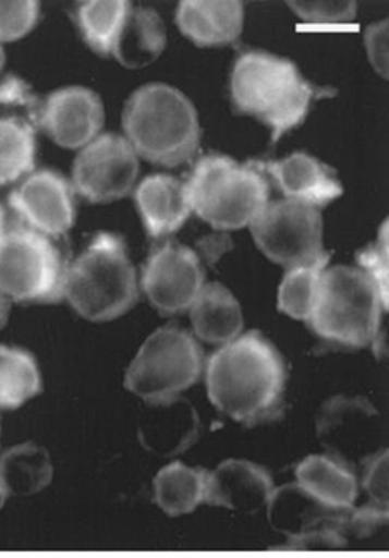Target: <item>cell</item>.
<instances>
[{"label":"cell","mask_w":389,"mask_h":558,"mask_svg":"<svg viewBox=\"0 0 389 558\" xmlns=\"http://www.w3.org/2000/svg\"><path fill=\"white\" fill-rule=\"evenodd\" d=\"M287 378L280 352L258 331L221 345L205 364L206 393L212 407L248 427L280 411Z\"/></svg>","instance_id":"6da1fadb"},{"label":"cell","mask_w":389,"mask_h":558,"mask_svg":"<svg viewBox=\"0 0 389 558\" xmlns=\"http://www.w3.org/2000/svg\"><path fill=\"white\" fill-rule=\"evenodd\" d=\"M229 90L234 109L267 125L273 143L304 122L313 102L333 96L304 80L293 61L267 51H245L235 60Z\"/></svg>","instance_id":"7a4b0ae2"},{"label":"cell","mask_w":389,"mask_h":558,"mask_svg":"<svg viewBox=\"0 0 389 558\" xmlns=\"http://www.w3.org/2000/svg\"><path fill=\"white\" fill-rule=\"evenodd\" d=\"M123 130L137 158L163 168L192 161L202 138L192 100L167 84H146L131 94L123 110Z\"/></svg>","instance_id":"3957f363"},{"label":"cell","mask_w":389,"mask_h":558,"mask_svg":"<svg viewBox=\"0 0 389 558\" xmlns=\"http://www.w3.org/2000/svg\"><path fill=\"white\" fill-rule=\"evenodd\" d=\"M62 299L88 322H113L126 315L139 299V287L123 238L98 233L65 267Z\"/></svg>","instance_id":"277c9868"},{"label":"cell","mask_w":389,"mask_h":558,"mask_svg":"<svg viewBox=\"0 0 389 558\" xmlns=\"http://www.w3.org/2000/svg\"><path fill=\"white\" fill-rule=\"evenodd\" d=\"M386 312L375 283L358 267L336 266L320 276L316 305L306 323L324 341L350 349L372 345L379 357Z\"/></svg>","instance_id":"5b68a950"},{"label":"cell","mask_w":389,"mask_h":558,"mask_svg":"<svg viewBox=\"0 0 389 558\" xmlns=\"http://www.w3.org/2000/svg\"><path fill=\"white\" fill-rule=\"evenodd\" d=\"M185 187L192 211L218 231L248 227L270 202L265 175L251 162L239 165L229 156H203Z\"/></svg>","instance_id":"8992f818"},{"label":"cell","mask_w":389,"mask_h":558,"mask_svg":"<svg viewBox=\"0 0 389 558\" xmlns=\"http://www.w3.org/2000/svg\"><path fill=\"white\" fill-rule=\"evenodd\" d=\"M205 371L198 341L179 326L156 329L124 375V387L146 403L170 400L196 384Z\"/></svg>","instance_id":"52a82bcc"},{"label":"cell","mask_w":389,"mask_h":558,"mask_svg":"<svg viewBox=\"0 0 389 558\" xmlns=\"http://www.w3.org/2000/svg\"><path fill=\"white\" fill-rule=\"evenodd\" d=\"M65 266L51 238L28 227L5 231L0 241V293L10 302L58 303Z\"/></svg>","instance_id":"ba28073f"},{"label":"cell","mask_w":389,"mask_h":558,"mask_svg":"<svg viewBox=\"0 0 389 558\" xmlns=\"http://www.w3.org/2000/svg\"><path fill=\"white\" fill-rule=\"evenodd\" d=\"M248 227L258 250L284 269L329 263L323 215L313 205L290 198L268 202Z\"/></svg>","instance_id":"9c48e42d"},{"label":"cell","mask_w":389,"mask_h":558,"mask_svg":"<svg viewBox=\"0 0 389 558\" xmlns=\"http://www.w3.org/2000/svg\"><path fill=\"white\" fill-rule=\"evenodd\" d=\"M139 158L124 136L105 133L81 149L72 166V189L90 204H110L133 192Z\"/></svg>","instance_id":"30bf717a"},{"label":"cell","mask_w":389,"mask_h":558,"mask_svg":"<svg viewBox=\"0 0 389 558\" xmlns=\"http://www.w3.org/2000/svg\"><path fill=\"white\" fill-rule=\"evenodd\" d=\"M316 436L329 456L352 466L379 452L381 416L368 398L337 395L317 411Z\"/></svg>","instance_id":"8fae6325"},{"label":"cell","mask_w":389,"mask_h":558,"mask_svg":"<svg viewBox=\"0 0 389 558\" xmlns=\"http://www.w3.org/2000/svg\"><path fill=\"white\" fill-rule=\"evenodd\" d=\"M205 286V269L196 251L172 241L150 251L141 276L147 302L163 316L189 312Z\"/></svg>","instance_id":"7c38bea8"},{"label":"cell","mask_w":389,"mask_h":558,"mask_svg":"<svg viewBox=\"0 0 389 558\" xmlns=\"http://www.w3.org/2000/svg\"><path fill=\"white\" fill-rule=\"evenodd\" d=\"M9 202L29 230L45 236H62L74 227V189L59 172L49 169L32 172L10 194Z\"/></svg>","instance_id":"4fadbf2b"},{"label":"cell","mask_w":389,"mask_h":558,"mask_svg":"<svg viewBox=\"0 0 389 558\" xmlns=\"http://www.w3.org/2000/svg\"><path fill=\"white\" fill-rule=\"evenodd\" d=\"M104 102L87 87L69 86L46 97L38 113L42 132L65 149H82L100 136Z\"/></svg>","instance_id":"5bb4252c"},{"label":"cell","mask_w":389,"mask_h":558,"mask_svg":"<svg viewBox=\"0 0 389 558\" xmlns=\"http://www.w3.org/2000/svg\"><path fill=\"white\" fill-rule=\"evenodd\" d=\"M199 430L198 411L180 397L146 403L137 423L141 446L160 457L185 452L198 440Z\"/></svg>","instance_id":"9a60e30c"},{"label":"cell","mask_w":389,"mask_h":558,"mask_svg":"<svg viewBox=\"0 0 389 558\" xmlns=\"http://www.w3.org/2000/svg\"><path fill=\"white\" fill-rule=\"evenodd\" d=\"M273 489V480L265 466L251 460L228 459L208 473L206 502L255 514L267 508Z\"/></svg>","instance_id":"2e32d148"},{"label":"cell","mask_w":389,"mask_h":558,"mask_svg":"<svg viewBox=\"0 0 389 558\" xmlns=\"http://www.w3.org/2000/svg\"><path fill=\"white\" fill-rule=\"evenodd\" d=\"M273 179L284 198L324 208L342 195V184L329 168L306 153H293L280 161H251Z\"/></svg>","instance_id":"e0dca14e"},{"label":"cell","mask_w":389,"mask_h":558,"mask_svg":"<svg viewBox=\"0 0 389 558\" xmlns=\"http://www.w3.org/2000/svg\"><path fill=\"white\" fill-rule=\"evenodd\" d=\"M177 27L199 48L234 44L244 31V4L238 0H186L177 8Z\"/></svg>","instance_id":"ac0fdd59"},{"label":"cell","mask_w":389,"mask_h":558,"mask_svg":"<svg viewBox=\"0 0 389 558\" xmlns=\"http://www.w3.org/2000/svg\"><path fill=\"white\" fill-rule=\"evenodd\" d=\"M134 202L154 240L177 233L192 215L185 182L169 174H153L141 181Z\"/></svg>","instance_id":"d6986e66"},{"label":"cell","mask_w":389,"mask_h":558,"mask_svg":"<svg viewBox=\"0 0 389 558\" xmlns=\"http://www.w3.org/2000/svg\"><path fill=\"white\" fill-rule=\"evenodd\" d=\"M296 485L330 511L352 509L358 498V482L352 466L329 453H314L294 470Z\"/></svg>","instance_id":"ffe728a7"},{"label":"cell","mask_w":389,"mask_h":558,"mask_svg":"<svg viewBox=\"0 0 389 558\" xmlns=\"http://www.w3.org/2000/svg\"><path fill=\"white\" fill-rule=\"evenodd\" d=\"M189 312L193 332L208 344H229L244 328L241 303L222 283H206Z\"/></svg>","instance_id":"44dd1931"},{"label":"cell","mask_w":389,"mask_h":558,"mask_svg":"<svg viewBox=\"0 0 389 558\" xmlns=\"http://www.w3.org/2000/svg\"><path fill=\"white\" fill-rule=\"evenodd\" d=\"M167 31L154 9L131 8L111 57L127 70L153 64L166 50Z\"/></svg>","instance_id":"7402d4cb"},{"label":"cell","mask_w":389,"mask_h":558,"mask_svg":"<svg viewBox=\"0 0 389 558\" xmlns=\"http://www.w3.org/2000/svg\"><path fill=\"white\" fill-rule=\"evenodd\" d=\"M267 515L271 527L290 538L326 527L336 511L324 508L300 485L290 483L273 489L267 505Z\"/></svg>","instance_id":"603a6c76"},{"label":"cell","mask_w":389,"mask_h":558,"mask_svg":"<svg viewBox=\"0 0 389 558\" xmlns=\"http://www.w3.org/2000/svg\"><path fill=\"white\" fill-rule=\"evenodd\" d=\"M208 470L172 462L154 476V501L170 518L190 514L206 502Z\"/></svg>","instance_id":"cb8c5ba5"},{"label":"cell","mask_w":389,"mask_h":558,"mask_svg":"<svg viewBox=\"0 0 389 558\" xmlns=\"http://www.w3.org/2000/svg\"><path fill=\"white\" fill-rule=\"evenodd\" d=\"M52 475L51 456L38 444H19L0 457V482L9 495H36L52 482Z\"/></svg>","instance_id":"d4e9b609"},{"label":"cell","mask_w":389,"mask_h":558,"mask_svg":"<svg viewBox=\"0 0 389 558\" xmlns=\"http://www.w3.org/2000/svg\"><path fill=\"white\" fill-rule=\"evenodd\" d=\"M133 5L126 0L84 2L75 11L77 27L85 44L100 57H111L121 28Z\"/></svg>","instance_id":"484cf974"},{"label":"cell","mask_w":389,"mask_h":558,"mask_svg":"<svg viewBox=\"0 0 389 558\" xmlns=\"http://www.w3.org/2000/svg\"><path fill=\"white\" fill-rule=\"evenodd\" d=\"M41 390L35 357L25 349L0 345V410H16Z\"/></svg>","instance_id":"4316f807"},{"label":"cell","mask_w":389,"mask_h":558,"mask_svg":"<svg viewBox=\"0 0 389 558\" xmlns=\"http://www.w3.org/2000/svg\"><path fill=\"white\" fill-rule=\"evenodd\" d=\"M36 138L32 123L19 117L0 119V187L35 169Z\"/></svg>","instance_id":"83f0119b"},{"label":"cell","mask_w":389,"mask_h":558,"mask_svg":"<svg viewBox=\"0 0 389 558\" xmlns=\"http://www.w3.org/2000/svg\"><path fill=\"white\" fill-rule=\"evenodd\" d=\"M327 264L309 267H294L287 270L278 289V310L300 322H307L319 292L320 276Z\"/></svg>","instance_id":"f1b7e54d"},{"label":"cell","mask_w":389,"mask_h":558,"mask_svg":"<svg viewBox=\"0 0 389 558\" xmlns=\"http://www.w3.org/2000/svg\"><path fill=\"white\" fill-rule=\"evenodd\" d=\"M388 515V509L375 505L347 509L333 515L332 527L347 545L352 541H369L385 531Z\"/></svg>","instance_id":"f546056e"},{"label":"cell","mask_w":389,"mask_h":558,"mask_svg":"<svg viewBox=\"0 0 389 558\" xmlns=\"http://www.w3.org/2000/svg\"><path fill=\"white\" fill-rule=\"evenodd\" d=\"M388 221L382 223L378 240L372 246L360 251L356 256L358 269L375 283L382 303L388 308L389 302V254H388Z\"/></svg>","instance_id":"4dcf8cb0"},{"label":"cell","mask_w":389,"mask_h":558,"mask_svg":"<svg viewBox=\"0 0 389 558\" xmlns=\"http://www.w3.org/2000/svg\"><path fill=\"white\" fill-rule=\"evenodd\" d=\"M38 2L22 0V2H3L0 0V45L22 40L35 28L39 21Z\"/></svg>","instance_id":"1f68e13d"},{"label":"cell","mask_w":389,"mask_h":558,"mask_svg":"<svg viewBox=\"0 0 389 558\" xmlns=\"http://www.w3.org/2000/svg\"><path fill=\"white\" fill-rule=\"evenodd\" d=\"M288 9L304 24L342 25L356 17L355 2H288Z\"/></svg>","instance_id":"d6a6232c"},{"label":"cell","mask_w":389,"mask_h":558,"mask_svg":"<svg viewBox=\"0 0 389 558\" xmlns=\"http://www.w3.org/2000/svg\"><path fill=\"white\" fill-rule=\"evenodd\" d=\"M388 469L389 453L386 449L379 450L366 460L362 486L368 495L369 501H372L369 505L388 509Z\"/></svg>","instance_id":"836d02e7"},{"label":"cell","mask_w":389,"mask_h":558,"mask_svg":"<svg viewBox=\"0 0 389 558\" xmlns=\"http://www.w3.org/2000/svg\"><path fill=\"white\" fill-rule=\"evenodd\" d=\"M347 547H349V545L337 534L336 529L332 527V521H330L326 527L316 529V531L288 538L284 545L277 547V550H345Z\"/></svg>","instance_id":"e575fe53"},{"label":"cell","mask_w":389,"mask_h":558,"mask_svg":"<svg viewBox=\"0 0 389 558\" xmlns=\"http://www.w3.org/2000/svg\"><path fill=\"white\" fill-rule=\"evenodd\" d=\"M388 34H389V22L381 21L376 24L369 25L365 32V48L366 54H368L369 63H372L373 70L382 77L388 80Z\"/></svg>","instance_id":"d590c367"},{"label":"cell","mask_w":389,"mask_h":558,"mask_svg":"<svg viewBox=\"0 0 389 558\" xmlns=\"http://www.w3.org/2000/svg\"><path fill=\"white\" fill-rule=\"evenodd\" d=\"M0 104L3 106L33 107L35 97L28 90V86L19 77H9L0 84Z\"/></svg>","instance_id":"8d00e7d4"},{"label":"cell","mask_w":389,"mask_h":558,"mask_svg":"<svg viewBox=\"0 0 389 558\" xmlns=\"http://www.w3.org/2000/svg\"><path fill=\"white\" fill-rule=\"evenodd\" d=\"M9 313L10 300L0 293V329H3V326H5L7 322H9Z\"/></svg>","instance_id":"74e56055"},{"label":"cell","mask_w":389,"mask_h":558,"mask_svg":"<svg viewBox=\"0 0 389 558\" xmlns=\"http://www.w3.org/2000/svg\"><path fill=\"white\" fill-rule=\"evenodd\" d=\"M3 234H5V214H3L2 205H0V241H2Z\"/></svg>","instance_id":"f35d334b"},{"label":"cell","mask_w":389,"mask_h":558,"mask_svg":"<svg viewBox=\"0 0 389 558\" xmlns=\"http://www.w3.org/2000/svg\"><path fill=\"white\" fill-rule=\"evenodd\" d=\"M7 496H9V493H7L5 486H3V483L0 482V509L3 508V505H5Z\"/></svg>","instance_id":"ab89813d"},{"label":"cell","mask_w":389,"mask_h":558,"mask_svg":"<svg viewBox=\"0 0 389 558\" xmlns=\"http://www.w3.org/2000/svg\"><path fill=\"white\" fill-rule=\"evenodd\" d=\"M3 64H5V53H3L2 45H0V71H2Z\"/></svg>","instance_id":"60d3db41"}]
</instances>
